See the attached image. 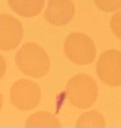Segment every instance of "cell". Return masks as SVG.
<instances>
[{"mask_svg":"<svg viewBox=\"0 0 121 128\" xmlns=\"http://www.w3.org/2000/svg\"><path fill=\"white\" fill-rule=\"evenodd\" d=\"M18 69L25 75L41 78L50 69V58L46 51L36 43H25L16 53Z\"/></svg>","mask_w":121,"mask_h":128,"instance_id":"cell-1","label":"cell"},{"mask_svg":"<svg viewBox=\"0 0 121 128\" xmlns=\"http://www.w3.org/2000/svg\"><path fill=\"white\" fill-rule=\"evenodd\" d=\"M23 37L22 23L11 15L0 16V49L11 51L21 42Z\"/></svg>","mask_w":121,"mask_h":128,"instance_id":"cell-6","label":"cell"},{"mask_svg":"<svg viewBox=\"0 0 121 128\" xmlns=\"http://www.w3.org/2000/svg\"><path fill=\"white\" fill-rule=\"evenodd\" d=\"M58 118L46 111H38L26 120V126H60Z\"/></svg>","mask_w":121,"mask_h":128,"instance_id":"cell-9","label":"cell"},{"mask_svg":"<svg viewBox=\"0 0 121 128\" xmlns=\"http://www.w3.org/2000/svg\"><path fill=\"white\" fill-rule=\"evenodd\" d=\"M10 98L16 108L23 111L32 110L40 103L41 90L32 80L20 79L11 86Z\"/></svg>","mask_w":121,"mask_h":128,"instance_id":"cell-4","label":"cell"},{"mask_svg":"<svg viewBox=\"0 0 121 128\" xmlns=\"http://www.w3.org/2000/svg\"><path fill=\"white\" fill-rule=\"evenodd\" d=\"M94 2L103 12H114L121 8V0H94Z\"/></svg>","mask_w":121,"mask_h":128,"instance_id":"cell-11","label":"cell"},{"mask_svg":"<svg viewBox=\"0 0 121 128\" xmlns=\"http://www.w3.org/2000/svg\"><path fill=\"white\" fill-rule=\"evenodd\" d=\"M75 5L71 0H49L44 12L46 21L54 26H64L74 17Z\"/></svg>","mask_w":121,"mask_h":128,"instance_id":"cell-7","label":"cell"},{"mask_svg":"<svg viewBox=\"0 0 121 128\" xmlns=\"http://www.w3.org/2000/svg\"><path fill=\"white\" fill-rule=\"evenodd\" d=\"M110 27L112 32L121 39V10L115 13L110 19Z\"/></svg>","mask_w":121,"mask_h":128,"instance_id":"cell-12","label":"cell"},{"mask_svg":"<svg viewBox=\"0 0 121 128\" xmlns=\"http://www.w3.org/2000/svg\"><path fill=\"white\" fill-rule=\"evenodd\" d=\"M45 0H8L10 8L22 17L37 16L43 6Z\"/></svg>","mask_w":121,"mask_h":128,"instance_id":"cell-8","label":"cell"},{"mask_svg":"<svg viewBox=\"0 0 121 128\" xmlns=\"http://www.w3.org/2000/svg\"><path fill=\"white\" fill-rule=\"evenodd\" d=\"M66 95L72 106L87 109L96 101L98 87L92 77L85 74H78L70 78L67 82Z\"/></svg>","mask_w":121,"mask_h":128,"instance_id":"cell-2","label":"cell"},{"mask_svg":"<svg viewBox=\"0 0 121 128\" xmlns=\"http://www.w3.org/2000/svg\"><path fill=\"white\" fill-rule=\"evenodd\" d=\"M96 71L100 80L107 86L121 85V52L115 49L104 51L100 54Z\"/></svg>","mask_w":121,"mask_h":128,"instance_id":"cell-5","label":"cell"},{"mask_svg":"<svg viewBox=\"0 0 121 128\" xmlns=\"http://www.w3.org/2000/svg\"><path fill=\"white\" fill-rule=\"evenodd\" d=\"M64 51L67 58L77 65H89L96 56V48L93 40L83 33L69 34L64 43Z\"/></svg>","mask_w":121,"mask_h":128,"instance_id":"cell-3","label":"cell"},{"mask_svg":"<svg viewBox=\"0 0 121 128\" xmlns=\"http://www.w3.org/2000/svg\"><path fill=\"white\" fill-rule=\"evenodd\" d=\"M104 116L96 110L83 113L77 120V126H105Z\"/></svg>","mask_w":121,"mask_h":128,"instance_id":"cell-10","label":"cell"}]
</instances>
